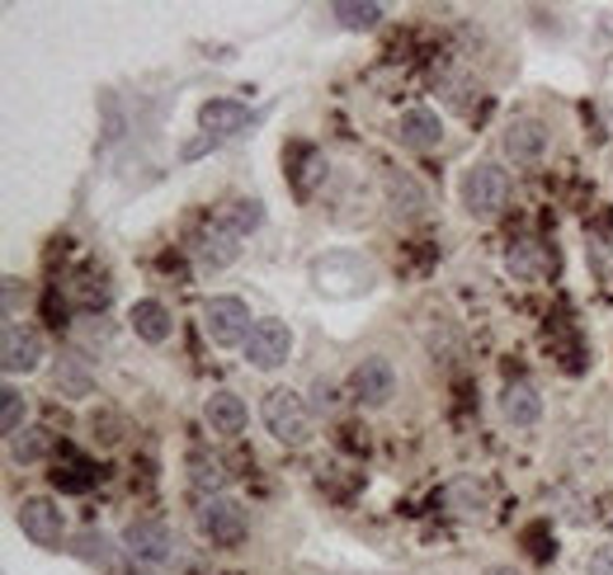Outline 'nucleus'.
I'll return each instance as SVG.
<instances>
[{"label": "nucleus", "instance_id": "nucleus-21", "mask_svg": "<svg viewBox=\"0 0 613 575\" xmlns=\"http://www.w3.org/2000/svg\"><path fill=\"white\" fill-rule=\"evenodd\" d=\"M260 222H265V203H260V199H232L222 207V226H226V232H236V236H251Z\"/></svg>", "mask_w": 613, "mask_h": 575}, {"label": "nucleus", "instance_id": "nucleus-10", "mask_svg": "<svg viewBox=\"0 0 613 575\" xmlns=\"http://www.w3.org/2000/svg\"><path fill=\"white\" fill-rule=\"evenodd\" d=\"M355 396L363 406H388L397 396V369L382 354H368L359 369H355Z\"/></svg>", "mask_w": 613, "mask_h": 575}, {"label": "nucleus", "instance_id": "nucleus-28", "mask_svg": "<svg viewBox=\"0 0 613 575\" xmlns=\"http://www.w3.org/2000/svg\"><path fill=\"white\" fill-rule=\"evenodd\" d=\"M326 175V156L321 151H303V170H297V194H311L317 189V180Z\"/></svg>", "mask_w": 613, "mask_h": 575}, {"label": "nucleus", "instance_id": "nucleus-11", "mask_svg": "<svg viewBox=\"0 0 613 575\" xmlns=\"http://www.w3.org/2000/svg\"><path fill=\"white\" fill-rule=\"evenodd\" d=\"M500 142H505V156H510V161L529 166V161H538V156L548 151V124L533 118V114H524V118H515V124L505 128Z\"/></svg>", "mask_w": 613, "mask_h": 575}, {"label": "nucleus", "instance_id": "nucleus-17", "mask_svg": "<svg viewBox=\"0 0 613 575\" xmlns=\"http://www.w3.org/2000/svg\"><path fill=\"white\" fill-rule=\"evenodd\" d=\"M52 392H62L66 401H85L95 392V373L81 359H57L52 363Z\"/></svg>", "mask_w": 613, "mask_h": 575}, {"label": "nucleus", "instance_id": "nucleus-20", "mask_svg": "<svg viewBox=\"0 0 613 575\" xmlns=\"http://www.w3.org/2000/svg\"><path fill=\"white\" fill-rule=\"evenodd\" d=\"M184 467H189V481H194L199 491H208V496H218L222 486H226V467L213 458V452H203V448H189Z\"/></svg>", "mask_w": 613, "mask_h": 575}, {"label": "nucleus", "instance_id": "nucleus-31", "mask_svg": "<svg viewBox=\"0 0 613 575\" xmlns=\"http://www.w3.org/2000/svg\"><path fill=\"white\" fill-rule=\"evenodd\" d=\"M533 241H519V246L510 251V269H519V274H533L538 269V259H533Z\"/></svg>", "mask_w": 613, "mask_h": 575}, {"label": "nucleus", "instance_id": "nucleus-27", "mask_svg": "<svg viewBox=\"0 0 613 575\" xmlns=\"http://www.w3.org/2000/svg\"><path fill=\"white\" fill-rule=\"evenodd\" d=\"M72 552H76V556H85V562L114 566V547H109V537H104V533H81Z\"/></svg>", "mask_w": 613, "mask_h": 575}, {"label": "nucleus", "instance_id": "nucleus-5", "mask_svg": "<svg viewBox=\"0 0 613 575\" xmlns=\"http://www.w3.org/2000/svg\"><path fill=\"white\" fill-rule=\"evenodd\" d=\"M43 363V336L24 321H6V336H0V369L10 377L33 373Z\"/></svg>", "mask_w": 613, "mask_h": 575}, {"label": "nucleus", "instance_id": "nucleus-22", "mask_svg": "<svg viewBox=\"0 0 613 575\" xmlns=\"http://www.w3.org/2000/svg\"><path fill=\"white\" fill-rule=\"evenodd\" d=\"M72 336H76V344H81V350L99 354V350H109L114 330H109V321H104V317H85V321H76V326H72Z\"/></svg>", "mask_w": 613, "mask_h": 575}, {"label": "nucleus", "instance_id": "nucleus-19", "mask_svg": "<svg viewBox=\"0 0 613 575\" xmlns=\"http://www.w3.org/2000/svg\"><path fill=\"white\" fill-rule=\"evenodd\" d=\"M500 411H505V420H510V425H533L542 415V396L529 387V382H510L505 396H500Z\"/></svg>", "mask_w": 613, "mask_h": 575}, {"label": "nucleus", "instance_id": "nucleus-29", "mask_svg": "<svg viewBox=\"0 0 613 575\" xmlns=\"http://www.w3.org/2000/svg\"><path fill=\"white\" fill-rule=\"evenodd\" d=\"M52 486H57V491H85V486H91V477H85V462H57V472H52Z\"/></svg>", "mask_w": 613, "mask_h": 575}, {"label": "nucleus", "instance_id": "nucleus-4", "mask_svg": "<svg viewBox=\"0 0 613 575\" xmlns=\"http://www.w3.org/2000/svg\"><path fill=\"white\" fill-rule=\"evenodd\" d=\"M203 330L213 344H245V336H251V307H245L241 298H208L203 302Z\"/></svg>", "mask_w": 613, "mask_h": 575}, {"label": "nucleus", "instance_id": "nucleus-6", "mask_svg": "<svg viewBox=\"0 0 613 575\" xmlns=\"http://www.w3.org/2000/svg\"><path fill=\"white\" fill-rule=\"evenodd\" d=\"M123 547H128V556L142 566H166L175 556V537L166 524H156V519H133L128 533H123Z\"/></svg>", "mask_w": 613, "mask_h": 575}, {"label": "nucleus", "instance_id": "nucleus-8", "mask_svg": "<svg viewBox=\"0 0 613 575\" xmlns=\"http://www.w3.org/2000/svg\"><path fill=\"white\" fill-rule=\"evenodd\" d=\"M199 524H203V533L213 537V543L236 547L245 537V504L232 500V496H208V504L199 510Z\"/></svg>", "mask_w": 613, "mask_h": 575}, {"label": "nucleus", "instance_id": "nucleus-15", "mask_svg": "<svg viewBox=\"0 0 613 575\" xmlns=\"http://www.w3.org/2000/svg\"><path fill=\"white\" fill-rule=\"evenodd\" d=\"M245 118H251V114H245L241 99H208L199 109V124H203L208 137H232V132L245 128Z\"/></svg>", "mask_w": 613, "mask_h": 575}, {"label": "nucleus", "instance_id": "nucleus-3", "mask_svg": "<svg viewBox=\"0 0 613 575\" xmlns=\"http://www.w3.org/2000/svg\"><path fill=\"white\" fill-rule=\"evenodd\" d=\"M311 278H317L321 292H336V298H349V292H368L378 284V274L368 259L359 255H326L311 265Z\"/></svg>", "mask_w": 613, "mask_h": 575}, {"label": "nucleus", "instance_id": "nucleus-14", "mask_svg": "<svg viewBox=\"0 0 613 575\" xmlns=\"http://www.w3.org/2000/svg\"><path fill=\"white\" fill-rule=\"evenodd\" d=\"M236 255H241V236L226 232L222 222H213V226H208V232L199 236V265H203V269H226Z\"/></svg>", "mask_w": 613, "mask_h": 575}, {"label": "nucleus", "instance_id": "nucleus-2", "mask_svg": "<svg viewBox=\"0 0 613 575\" xmlns=\"http://www.w3.org/2000/svg\"><path fill=\"white\" fill-rule=\"evenodd\" d=\"M505 203H510V175L490 161H477L463 175V207L472 217H496Z\"/></svg>", "mask_w": 613, "mask_h": 575}, {"label": "nucleus", "instance_id": "nucleus-16", "mask_svg": "<svg viewBox=\"0 0 613 575\" xmlns=\"http://www.w3.org/2000/svg\"><path fill=\"white\" fill-rule=\"evenodd\" d=\"M128 321H133V330L142 336L147 344H166L170 340V311L156 302V298H142V302H133V311H128Z\"/></svg>", "mask_w": 613, "mask_h": 575}, {"label": "nucleus", "instance_id": "nucleus-18", "mask_svg": "<svg viewBox=\"0 0 613 575\" xmlns=\"http://www.w3.org/2000/svg\"><path fill=\"white\" fill-rule=\"evenodd\" d=\"M203 415H208V425H213V434H241L245 429V401L236 392H213Z\"/></svg>", "mask_w": 613, "mask_h": 575}, {"label": "nucleus", "instance_id": "nucleus-34", "mask_svg": "<svg viewBox=\"0 0 613 575\" xmlns=\"http://www.w3.org/2000/svg\"><path fill=\"white\" fill-rule=\"evenodd\" d=\"M486 575H515V571H510V566H490Z\"/></svg>", "mask_w": 613, "mask_h": 575}, {"label": "nucleus", "instance_id": "nucleus-23", "mask_svg": "<svg viewBox=\"0 0 613 575\" xmlns=\"http://www.w3.org/2000/svg\"><path fill=\"white\" fill-rule=\"evenodd\" d=\"M24 420H29V401H24V392H14V387H6L0 392V429L10 434H20L24 429Z\"/></svg>", "mask_w": 613, "mask_h": 575}, {"label": "nucleus", "instance_id": "nucleus-26", "mask_svg": "<svg viewBox=\"0 0 613 575\" xmlns=\"http://www.w3.org/2000/svg\"><path fill=\"white\" fill-rule=\"evenodd\" d=\"M448 504H453L458 514H482V510H486V491H482L477 481H453Z\"/></svg>", "mask_w": 613, "mask_h": 575}, {"label": "nucleus", "instance_id": "nucleus-9", "mask_svg": "<svg viewBox=\"0 0 613 575\" xmlns=\"http://www.w3.org/2000/svg\"><path fill=\"white\" fill-rule=\"evenodd\" d=\"M20 529H24L29 543H39V547H57L62 533H66L62 510H57L52 500H43V496H29V500L20 504Z\"/></svg>", "mask_w": 613, "mask_h": 575}, {"label": "nucleus", "instance_id": "nucleus-12", "mask_svg": "<svg viewBox=\"0 0 613 575\" xmlns=\"http://www.w3.org/2000/svg\"><path fill=\"white\" fill-rule=\"evenodd\" d=\"M392 137L401 147H411V151H434V147H440V137H444V124H440V114H434V109H406L397 118Z\"/></svg>", "mask_w": 613, "mask_h": 575}, {"label": "nucleus", "instance_id": "nucleus-30", "mask_svg": "<svg viewBox=\"0 0 613 575\" xmlns=\"http://www.w3.org/2000/svg\"><path fill=\"white\" fill-rule=\"evenodd\" d=\"M524 537H529V552H533V562H548V556L557 552V547H552V537H548V524H533V529L524 533Z\"/></svg>", "mask_w": 613, "mask_h": 575}, {"label": "nucleus", "instance_id": "nucleus-33", "mask_svg": "<svg viewBox=\"0 0 613 575\" xmlns=\"http://www.w3.org/2000/svg\"><path fill=\"white\" fill-rule=\"evenodd\" d=\"M317 406H321V411L336 406V387H330V382H317Z\"/></svg>", "mask_w": 613, "mask_h": 575}, {"label": "nucleus", "instance_id": "nucleus-1", "mask_svg": "<svg viewBox=\"0 0 613 575\" xmlns=\"http://www.w3.org/2000/svg\"><path fill=\"white\" fill-rule=\"evenodd\" d=\"M265 429L274 434L278 444H288V448H303L311 439V411H307V401L288 392V387H274L265 396Z\"/></svg>", "mask_w": 613, "mask_h": 575}, {"label": "nucleus", "instance_id": "nucleus-32", "mask_svg": "<svg viewBox=\"0 0 613 575\" xmlns=\"http://www.w3.org/2000/svg\"><path fill=\"white\" fill-rule=\"evenodd\" d=\"M585 575H613V543H604L600 552L590 556V566H585Z\"/></svg>", "mask_w": 613, "mask_h": 575}, {"label": "nucleus", "instance_id": "nucleus-24", "mask_svg": "<svg viewBox=\"0 0 613 575\" xmlns=\"http://www.w3.org/2000/svg\"><path fill=\"white\" fill-rule=\"evenodd\" d=\"M330 14L345 24V29H373L382 20V6H349V0H340V6H330Z\"/></svg>", "mask_w": 613, "mask_h": 575}, {"label": "nucleus", "instance_id": "nucleus-13", "mask_svg": "<svg viewBox=\"0 0 613 575\" xmlns=\"http://www.w3.org/2000/svg\"><path fill=\"white\" fill-rule=\"evenodd\" d=\"M382 194H388V207L397 217H420L430 207L425 184H420L411 170H388V175H382Z\"/></svg>", "mask_w": 613, "mask_h": 575}, {"label": "nucleus", "instance_id": "nucleus-7", "mask_svg": "<svg viewBox=\"0 0 613 575\" xmlns=\"http://www.w3.org/2000/svg\"><path fill=\"white\" fill-rule=\"evenodd\" d=\"M288 354H293V330L274 317L255 321V330L245 336V359H251L255 369H278V363H288Z\"/></svg>", "mask_w": 613, "mask_h": 575}, {"label": "nucleus", "instance_id": "nucleus-25", "mask_svg": "<svg viewBox=\"0 0 613 575\" xmlns=\"http://www.w3.org/2000/svg\"><path fill=\"white\" fill-rule=\"evenodd\" d=\"M43 452H47V434L43 429H20L10 439V458L14 462H39Z\"/></svg>", "mask_w": 613, "mask_h": 575}]
</instances>
